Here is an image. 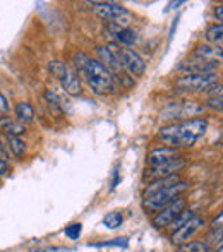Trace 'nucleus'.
<instances>
[{
  "mask_svg": "<svg viewBox=\"0 0 223 252\" xmlns=\"http://www.w3.org/2000/svg\"><path fill=\"white\" fill-rule=\"evenodd\" d=\"M208 120L203 117L196 119H187L180 124H172V126L161 127L158 132V139L165 143L168 148H191L206 134Z\"/></svg>",
  "mask_w": 223,
  "mask_h": 252,
  "instance_id": "nucleus-1",
  "label": "nucleus"
},
{
  "mask_svg": "<svg viewBox=\"0 0 223 252\" xmlns=\"http://www.w3.org/2000/svg\"><path fill=\"white\" fill-rule=\"evenodd\" d=\"M74 65L77 72L88 81L90 88L98 94H108L115 90V81L113 76L101 65L98 60L88 57L86 53L79 52L74 55ZM76 72V74H77Z\"/></svg>",
  "mask_w": 223,
  "mask_h": 252,
  "instance_id": "nucleus-2",
  "label": "nucleus"
},
{
  "mask_svg": "<svg viewBox=\"0 0 223 252\" xmlns=\"http://www.w3.org/2000/svg\"><path fill=\"white\" fill-rule=\"evenodd\" d=\"M189 189V182L186 180H179V182L172 184V186H167V187H161L160 190L157 192L150 194L148 197H144V208L148 211H160L161 208H165L167 204H170L172 201H175L177 197H182V194Z\"/></svg>",
  "mask_w": 223,
  "mask_h": 252,
  "instance_id": "nucleus-3",
  "label": "nucleus"
},
{
  "mask_svg": "<svg viewBox=\"0 0 223 252\" xmlns=\"http://www.w3.org/2000/svg\"><path fill=\"white\" fill-rule=\"evenodd\" d=\"M107 48L110 50V53L115 57V60L119 62V65L122 69H126L130 76H143L144 70H146V63H144L143 57L137 52H134L132 48H122L117 43H108Z\"/></svg>",
  "mask_w": 223,
  "mask_h": 252,
  "instance_id": "nucleus-4",
  "label": "nucleus"
},
{
  "mask_svg": "<svg viewBox=\"0 0 223 252\" xmlns=\"http://www.w3.org/2000/svg\"><path fill=\"white\" fill-rule=\"evenodd\" d=\"M91 9L98 17L108 21L110 24H117L120 28H129V24L134 21V16L126 9L113 2H93Z\"/></svg>",
  "mask_w": 223,
  "mask_h": 252,
  "instance_id": "nucleus-5",
  "label": "nucleus"
},
{
  "mask_svg": "<svg viewBox=\"0 0 223 252\" xmlns=\"http://www.w3.org/2000/svg\"><path fill=\"white\" fill-rule=\"evenodd\" d=\"M186 206L187 201L184 197H177L175 201H172L165 208H161L160 211H157V215L151 220V225L157 226V228H167V226H170V223L186 209Z\"/></svg>",
  "mask_w": 223,
  "mask_h": 252,
  "instance_id": "nucleus-6",
  "label": "nucleus"
},
{
  "mask_svg": "<svg viewBox=\"0 0 223 252\" xmlns=\"http://www.w3.org/2000/svg\"><path fill=\"white\" fill-rule=\"evenodd\" d=\"M218 83V74H201V76H180L175 86L182 91H206Z\"/></svg>",
  "mask_w": 223,
  "mask_h": 252,
  "instance_id": "nucleus-7",
  "label": "nucleus"
},
{
  "mask_svg": "<svg viewBox=\"0 0 223 252\" xmlns=\"http://www.w3.org/2000/svg\"><path fill=\"white\" fill-rule=\"evenodd\" d=\"M204 226V218L203 216L194 215L191 220H187L182 226H179L177 230H173L172 235H170V242L173 246H182V244L189 242L197 232Z\"/></svg>",
  "mask_w": 223,
  "mask_h": 252,
  "instance_id": "nucleus-8",
  "label": "nucleus"
},
{
  "mask_svg": "<svg viewBox=\"0 0 223 252\" xmlns=\"http://www.w3.org/2000/svg\"><path fill=\"white\" fill-rule=\"evenodd\" d=\"M184 166H186V159H184V156H179V158L172 159V161H168V163H163V165L148 166L146 172H144V177L150 179L151 182H153V180H158V179H167L170 175L179 173Z\"/></svg>",
  "mask_w": 223,
  "mask_h": 252,
  "instance_id": "nucleus-9",
  "label": "nucleus"
},
{
  "mask_svg": "<svg viewBox=\"0 0 223 252\" xmlns=\"http://www.w3.org/2000/svg\"><path fill=\"white\" fill-rule=\"evenodd\" d=\"M179 72H184L186 76H201V74H217L218 70V63L215 62H208V60H201V59H189L184 60L179 63L177 67Z\"/></svg>",
  "mask_w": 223,
  "mask_h": 252,
  "instance_id": "nucleus-10",
  "label": "nucleus"
},
{
  "mask_svg": "<svg viewBox=\"0 0 223 252\" xmlns=\"http://www.w3.org/2000/svg\"><path fill=\"white\" fill-rule=\"evenodd\" d=\"M179 156H180V153L179 150H175V148L160 146L148 153L146 161H148V166H158V165H163V163L172 161V159L179 158Z\"/></svg>",
  "mask_w": 223,
  "mask_h": 252,
  "instance_id": "nucleus-11",
  "label": "nucleus"
},
{
  "mask_svg": "<svg viewBox=\"0 0 223 252\" xmlns=\"http://www.w3.org/2000/svg\"><path fill=\"white\" fill-rule=\"evenodd\" d=\"M57 79L60 81V84H62L64 91H65L67 94H70V96H79L81 94V81L79 77H77V74L74 72L70 67H67L65 70H64V74L60 77H57Z\"/></svg>",
  "mask_w": 223,
  "mask_h": 252,
  "instance_id": "nucleus-12",
  "label": "nucleus"
},
{
  "mask_svg": "<svg viewBox=\"0 0 223 252\" xmlns=\"http://www.w3.org/2000/svg\"><path fill=\"white\" fill-rule=\"evenodd\" d=\"M192 55L196 57V59L215 62V63H218V65H220L223 60L222 47H213V45H199V47H196V50L192 52Z\"/></svg>",
  "mask_w": 223,
  "mask_h": 252,
  "instance_id": "nucleus-13",
  "label": "nucleus"
},
{
  "mask_svg": "<svg viewBox=\"0 0 223 252\" xmlns=\"http://www.w3.org/2000/svg\"><path fill=\"white\" fill-rule=\"evenodd\" d=\"M0 130L7 137H19L26 132V126L17 122V120H12L10 117H2L0 119Z\"/></svg>",
  "mask_w": 223,
  "mask_h": 252,
  "instance_id": "nucleus-14",
  "label": "nucleus"
},
{
  "mask_svg": "<svg viewBox=\"0 0 223 252\" xmlns=\"http://www.w3.org/2000/svg\"><path fill=\"white\" fill-rule=\"evenodd\" d=\"M96 53H98V62L101 63V65L105 67V69L108 70V72H115V74H120V70H122V67L119 65V62L115 60V57L112 55L110 50H108L107 47H98L96 48Z\"/></svg>",
  "mask_w": 223,
  "mask_h": 252,
  "instance_id": "nucleus-15",
  "label": "nucleus"
},
{
  "mask_svg": "<svg viewBox=\"0 0 223 252\" xmlns=\"http://www.w3.org/2000/svg\"><path fill=\"white\" fill-rule=\"evenodd\" d=\"M110 30L115 34V40L119 43L126 45V47H130V45H134L137 41V33L134 30H130V28H120L117 24H110Z\"/></svg>",
  "mask_w": 223,
  "mask_h": 252,
  "instance_id": "nucleus-16",
  "label": "nucleus"
},
{
  "mask_svg": "<svg viewBox=\"0 0 223 252\" xmlns=\"http://www.w3.org/2000/svg\"><path fill=\"white\" fill-rule=\"evenodd\" d=\"M14 113H16V117H17V122H21V124L33 122V119H34V108H33V105L28 101L17 103Z\"/></svg>",
  "mask_w": 223,
  "mask_h": 252,
  "instance_id": "nucleus-17",
  "label": "nucleus"
},
{
  "mask_svg": "<svg viewBox=\"0 0 223 252\" xmlns=\"http://www.w3.org/2000/svg\"><path fill=\"white\" fill-rule=\"evenodd\" d=\"M211 246L206 240H191L182 246H177V252H210Z\"/></svg>",
  "mask_w": 223,
  "mask_h": 252,
  "instance_id": "nucleus-18",
  "label": "nucleus"
},
{
  "mask_svg": "<svg viewBox=\"0 0 223 252\" xmlns=\"http://www.w3.org/2000/svg\"><path fill=\"white\" fill-rule=\"evenodd\" d=\"M43 98H45L47 105L50 106V110L55 113V115H62V113H64V103H62V100H60V98L54 93V91L47 90V91L43 93Z\"/></svg>",
  "mask_w": 223,
  "mask_h": 252,
  "instance_id": "nucleus-19",
  "label": "nucleus"
},
{
  "mask_svg": "<svg viewBox=\"0 0 223 252\" xmlns=\"http://www.w3.org/2000/svg\"><path fill=\"white\" fill-rule=\"evenodd\" d=\"M206 40L210 41L213 47H222L223 40V26L222 24H213L206 30Z\"/></svg>",
  "mask_w": 223,
  "mask_h": 252,
  "instance_id": "nucleus-20",
  "label": "nucleus"
},
{
  "mask_svg": "<svg viewBox=\"0 0 223 252\" xmlns=\"http://www.w3.org/2000/svg\"><path fill=\"white\" fill-rule=\"evenodd\" d=\"M7 146H9L10 153H12L16 158H21L26 151V144L21 137H7Z\"/></svg>",
  "mask_w": 223,
  "mask_h": 252,
  "instance_id": "nucleus-21",
  "label": "nucleus"
},
{
  "mask_svg": "<svg viewBox=\"0 0 223 252\" xmlns=\"http://www.w3.org/2000/svg\"><path fill=\"white\" fill-rule=\"evenodd\" d=\"M122 221H124V216L120 211H112L103 218V225L107 226L108 230H117L122 225Z\"/></svg>",
  "mask_w": 223,
  "mask_h": 252,
  "instance_id": "nucleus-22",
  "label": "nucleus"
},
{
  "mask_svg": "<svg viewBox=\"0 0 223 252\" xmlns=\"http://www.w3.org/2000/svg\"><path fill=\"white\" fill-rule=\"evenodd\" d=\"M192 216H194V211H192V209H187V208H186L182 213H180L179 216H177L175 220H173L172 223H170V228H172V230H177V228H179V226H182L184 223L187 221V220L192 218Z\"/></svg>",
  "mask_w": 223,
  "mask_h": 252,
  "instance_id": "nucleus-23",
  "label": "nucleus"
},
{
  "mask_svg": "<svg viewBox=\"0 0 223 252\" xmlns=\"http://www.w3.org/2000/svg\"><path fill=\"white\" fill-rule=\"evenodd\" d=\"M81 232H83V225H81V223H74V225H70V226H67V228H65V235L69 237V239H72V240L79 239Z\"/></svg>",
  "mask_w": 223,
  "mask_h": 252,
  "instance_id": "nucleus-24",
  "label": "nucleus"
},
{
  "mask_svg": "<svg viewBox=\"0 0 223 252\" xmlns=\"http://www.w3.org/2000/svg\"><path fill=\"white\" fill-rule=\"evenodd\" d=\"M30 252H74L69 247H60V246H54V247H38V249H31Z\"/></svg>",
  "mask_w": 223,
  "mask_h": 252,
  "instance_id": "nucleus-25",
  "label": "nucleus"
},
{
  "mask_svg": "<svg viewBox=\"0 0 223 252\" xmlns=\"http://www.w3.org/2000/svg\"><path fill=\"white\" fill-rule=\"evenodd\" d=\"M206 106L211 110H217V112H222V96H210L206 101Z\"/></svg>",
  "mask_w": 223,
  "mask_h": 252,
  "instance_id": "nucleus-26",
  "label": "nucleus"
},
{
  "mask_svg": "<svg viewBox=\"0 0 223 252\" xmlns=\"http://www.w3.org/2000/svg\"><path fill=\"white\" fill-rule=\"evenodd\" d=\"M208 244L210 242H213V244H217L218 242V246L222 244V228L220 230H211V233L208 235V240H206Z\"/></svg>",
  "mask_w": 223,
  "mask_h": 252,
  "instance_id": "nucleus-27",
  "label": "nucleus"
},
{
  "mask_svg": "<svg viewBox=\"0 0 223 252\" xmlns=\"http://www.w3.org/2000/svg\"><path fill=\"white\" fill-rule=\"evenodd\" d=\"M206 93H210L211 96H222V84H220V83L213 84L211 88H208Z\"/></svg>",
  "mask_w": 223,
  "mask_h": 252,
  "instance_id": "nucleus-28",
  "label": "nucleus"
},
{
  "mask_svg": "<svg viewBox=\"0 0 223 252\" xmlns=\"http://www.w3.org/2000/svg\"><path fill=\"white\" fill-rule=\"evenodd\" d=\"M7 112H9V101H7V98L0 91V113H7Z\"/></svg>",
  "mask_w": 223,
  "mask_h": 252,
  "instance_id": "nucleus-29",
  "label": "nucleus"
},
{
  "mask_svg": "<svg viewBox=\"0 0 223 252\" xmlns=\"http://www.w3.org/2000/svg\"><path fill=\"white\" fill-rule=\"evenodd\" d=\"M222 220H223V215L222 213H218L217 218H213V221H211V230H220L222 228Z\"/></svg>",
  "mask_w": 223,
  "mask_h": 252,
  "instance_id": "nucleus-30",
  "label": "nucleus"
},
{
  "mask_svg": "<svg viewBox=\"0 0 223 252\" xmlns=\"http://www.w3.org/2000/svg\"><path fill=\"white\" fill-rule=\"evenodd\" d=\"M7 173H9V165H7V161L0 159V179H2V177H5Z\"/></svg>",
  "mask_w": 223,
  "mask_h": 252,
  "instance_id": "nucleus-31",
  "label": "nucleus"
},
{
  "mask_svg": "<svg viewBox=\"0 0 223 252\" xmlns=\"http://www.w3.org/2000/svg\"><path fill=\"white\" fill-rule=\"evenodd\" d=\"M215 14H217V17H218V24H222V21H223V5H218L217 10H215Z\"/></svg>",
  "mask_w": 223,
  "mask_h": 252,
  "instance_id": "nucleus-32",
  "label": "nucleus"
},
{
  "mask_svg": "<svg viewBox=\"0 0 223 252\" xmlns=\"http://www.w3.org/2000/svg\"><path fill=\"white\" fill-rule=\"evenodd\" d=\"M2 146H3V144H2V139H0V151H3V150H2Z\"/></svg>",
  "mask_w": 223,
  "mask_h": 252,
  "instance_id": "nucleus-33",
  "label": "nucleus"
}]
</instances>
